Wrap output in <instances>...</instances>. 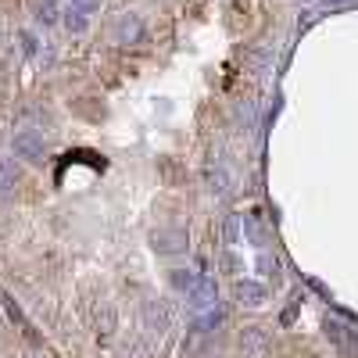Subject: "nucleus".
<instances>
[{
  "mask_svg": "<svg viewBox=\"0 0 358 358\" xmlns=\"http://www.w3.org/2000/svg\"><path fill=\"white\" fill-rule=\"evenodd\" d=\"M36 22H43V25L57 22V4H54V0H40V4H36Z\"/></svg>",
  "mask_w": 358,
  "mask_h": 358,
  "instance_id": "2eb2a0df",
  "label": "nucleus"
},
{
  "mask_svg": "<svg viewBox=\"0 0 358 358\" xmlns=\"http://www.w3.org/2000/svg\"><path fill=\"white\" fill-rule=\"evenodd\" d=\"M204 187H208V194L226 197L229 194V172L222 165H204Z\"/></svg>",
  "mask_w": 358,
  "mask_h": 358,
  "instance_id": "6e6552de",
  "label": "nucleus"
},
{
  "mask_svg": "<svg viewBox=\"0 0 358 358\" xmlns=\"http://www.w3.org/2000/svg\"><path fill=\"white\" fill-rule=\"evenodd\" d=\"M241 219H244V236H248V244L265 248V229H262V222H258V212H248V215H241Z\"/></svg>",
  "mask_w": 358,
  "mask_h": 358,
  "instance_id": "9b49d317",
  "label": "nucleus"
},
{
  "mask_svg": "<svg viewBox=\"0 0 358 358\" xmlns=\"http://www.w3.org/2000/svg\"><path fill=\"white\" fill-rule=\"evenodd\" d=\"M65 29H69V33H83V29H86V15L76 11V8H69L65 11Z\"/></svg>",
  "mask_w": 358,
  "mask_h": 358,
  "instance_id": "dca6fc26",
  "label": "nucleus"
},
{
  "mask_svg": "<svg viewBox=\"0 0 358 358\" xmlns=\"http://www.w3.org/2000/svg\"><path fill=\"white\" fill-rule=\"evenodd\" d=\"M233 297H236L241 305H248V308H258V305H265L268 290H265V283H258V280H236V283H233Z\"/></svg>",
  "mask_w": 358,
  "mask_h": 358,
  "instance_id": "39448f33",
  "label": "nucleus"
},
{
  "mask_svg": "<svg viewBox=\"0 0 358 358\" xmlns=\"http://www.w3.org/2000/svg\"><path fill=\"white\" fill-rule=\"evenodd\" d=\"M236 118L244 122V129H255V104H251V101L236 104Z\"/></svg>",
  "mask_w": 358,
  "mask_h": 358,
  "instance_id": "f3484780",
  "label": "nucleus"
},
{
  "mask_svg": "<svg viewBox=\"0 0 358 358\" xmlns=\"http://www.w3.org/2000/svg\"><path fill=\"white\" fill-rule=\"evenodd\" d=\"M15 187H18V172H15V165L0 162V201L15 197Z\"/></svg>",
  "mask_w": 358,
  "mask_h": 358,
  "instance_id": "f8f14e48",
  "label": "nucleus"
},
{
  "mask_svg": "<svg viewBox=\"0 0 358 358\" xmlns=\"http://www.w3.org/2000/svg\"><path fill=\"white\" fill-rule=\"evenodd\" d=\"M140 319H143V330L155 334V337H162L169 326H172V312L165 308V301H143Z\"/></svg>",
  "mask_w": 358,
  "mask_h": 358,
  "instance_id": "7ed1b4c3",
  "label": "nucleus"
},
{
  "mask_svg": "<svg viewBox=\"0 0 358 358\" xmlns=\"http://www.w3.org/2000/svg\"><path fill=\"white\" fill-rule=\"evenodd\" d=\"M187 233L183 229H155L151 233V248L158 251V255H183L187 251Z\"/></svg>",
  "mask_w": 358,
  "mask_h": 358,
  "instance_id": "20e7f679",
  "label": "nucleus"
},
{
  "mask_svg": "<svg viewBox=\"0 0 358 358\" xmlns=\"http://www.w3.org/2000/svg\"><path fill=\"white\" fill-rule=\"evenodd\" d=\"M187 305H190L194 312H208V308H215V305H219V290H215V283H212V280H201V283H197V290H194V294H187Z\"/></svg>",
  "mask_w": 358,
  "mask_h": 358,
  "instance_id": "0eeeda50",
  "label": "nucleus"
},
{
  "mask_svg": "<svg viewBox=\"0 0 358 358\" xmlns=\"http://www.w3.org/2000/svg\"><path fill=\"white\" fill-rule=\"evenodd\" d=\"M273 62H276V47L273 43H262V47L251 50V65L258 72H268V69H273Z\"/></svg>",
  "mask_w": 358,
  "mask_h": 358,
  "instance_id": "ddd939ff",
  "label": "nucleus"
},
{
  "mask_svg": "<svg viewBox=\"0 0 358 358\" xmlns=\"http://www.w3.org/2000/svg\"><path fill=\"white\" fill-rule=\"evenodd\" d=\"M11 147H15V155L25 158L29 165H43V162H47V147H43V136H40L36 129H22V133H15Z\"/></svg>",
  "mask_w": 358,
  "mask_h": 358,
  "instance_id": "f257e3e1",
  "label": "nucleus"
},
{
  "mask_svg": "<svg viewBox=\"0 0 358 358\" xmlns=\"http://www.w3.org/2000/svg\"><path fill=\"white\" fill-rule=\"evenodd\" d=\"M255 268H258L262 276H273V280H276L283 265H280V258H276V255H268V251H262V255H258V262H255Z\"/></svg>",
  "mask_w": 358,
  "mask_h": 358,
  "instance_id": "4468645a",
  "label": "nucleus"
},
{
  "mask_svg": "<svg viewBox=\"0 0 358 358\" xmlns=\"http://www.w3.org/2000/svg\"><path fill=\"white\" fill-rule=\"evenodd\" d=\"M241 233H244V219L236 215V212H226L222 222H219V236H222V244L233 248V244H241Z\"/></svg>",
  "mask_w": 358,
  "mask_h": 358,
  "instance_id": "9d476101",
  "label": "nucleus"
},
{
  "mask_svg": "<svg viewBox=\"0 0 358 358\" xmlns=\"http://www.w3.org/2000/svg\"><path fill=\"white\" fill-rule=\"evenodd\" d=\"M143 36V18L136 11H122L111 22V40L115 43H136Z\"/></svg>",
  "mask_w": 358,
  "mask_h": 358,
  "instance_id": "f03ea898",
  "label": "nucleus"
},
{
  "mask_svg": "<svg viewBox=\"0 0 358 358\" xmlns=\"http://www.w3.org/2000/svg\"><path fill=\"white\" fill-rule=\"evenodd\" d=\"M219 265L226 268V273H229V276H236V273H241V268H244V262H241V258H236L233 251H226V255L219 258Z\"/></svg>",
  "mask_w": 358,
  "mask_h": 358,
  "instance_id": "a211bd4d",
  "label": "nucleus"
},
{
  "mask_svg": "<svg viewBox=\"0 0 358 358\" xmlns=\"http://www.w3.org/2000/svg\"><path fill=\"white\" fill-rule=\"evenodd\" d=\"M69 8H76L83 15H94V11H101V0H69Z\"/></svg>",
  "mask_w": 358,
  "mask_h": 358,
  "instance_id": "6ab92c4d",
  "label": "nucleus"
},
{
  "mask_svg": "<svg viewBox=\"0 0 358 358\" xmlns=\"http://www.w3.org/2000/svg\"><path fill=\"white\" fill-rule=\"evenodd\" d=\"M204 276L201 273H194V268H169V283H172V290H179V294H194L197 290V283H201Z\"/></svg>",
  "mask_w": 358,
  "mask_h": 358,
  "instance_id": "1a4fd4ad",
  "label": "nucleus"
},
{
  "mask_svg": "<svg viewBox=\"0 0 358 358\" xmlns=\"http://www.w3.org/2000/svg\"><path fill=\"white\" fill-rule=\"evenodd\" d=\"M241 355L244 358H265L268 355V334L262 326H248L241 334Z\"/></svg>",
  "mask_w": 358,
  "mask_h": 358,
  "instance_id": "423d86ee",
  "label": "nucleus"
},
{
  "mask_svg": "<svg viewBox=\"0 0 358 358\" xmlns=\"http://www.w3.org/2000/svg\"><path fill=\"white\" fill-rule=\"evenodd\" d=\"M326 4H334V0H326Z\"/></svg>",
  "mask_w": 358,
  "mask_h": 358,
  "instance_id": "aec40b11",
  "label": "nucleus"
}]
</instances>
